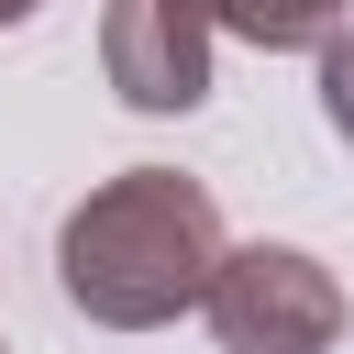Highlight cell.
Here are the masks:
<instances>
[{"label":"cell","mask_w":354,"mask_h":354,"mask_svg":"<svg viewBox=\"0 0 354 354\" xmlns=\"http://www.w3.org/2000/svg\"><path fill=\"white\" fill-rule=\"evenodd\" d=\"M100 66L133 111H199L210 100V22L177 11V0H111Z\"/></svg>","instance_id":"3"},{"label":"cell","mask_w":354,"mask_h":354,"mask_svg":"<svg viewBox=\"0 0 354 354\" xmlns=\"http://www.w3.org/2000/svg\"><path fill=\"white\" fill-rule=\"evenodd\" d=\"M321 122H332V133L354 144V22H343V33L321 44Z\"/></svg>","instance_id":"5"},{"label":"cell","mask_w":354,"mask_h":354,"mask_svg":"<svg viewBox=\"0 0 354 354\" xmlns=\"http://www.w3.org/2000/svg\"><path fill=\"white\" fill-rule=\"evenodd\" d=\"M221 199L199 188V177H177V166H122V177H100L77 210H66V232H55V288H66V310H88V321H111V332H155V321H177V310H199L210 299V277H221Z\"/></svg>","instance_id":"1"},{"label":"cell","mask_w":354,"mask_h":354,"mask_svg":"<svg viewBox=\"0 0 354 354\" xmlns=\"http://www.w3.org/2000/svg\"><path fill=\"white\" fill-rule=\"evenodd\" d=\"M199 310H210L221 354H332L343 343V288L299 243H232Z\"/></svg>","instance_id":"2"},{"label":"cell","mask_w":354,"mask_h":354,"mask_svg":"<svg viewBox=\"0 0 354 354\" xmlns=\"http://www.w3.org/2000/svg\"><path fill=\"white\" fill-rule=\"evenodd\" d=\"M177 11H199L210 33H243V44H332L343 33V0H177Z\"/></svg>","instance_id":"4"},{"label":"cell","mask_w":354,"mask_h":354,"mask_svg":"<svg viewBox=\"0 0 354 354\" xmlns=\"http://www.w3.org/2000/svg\"><path fill=\"white\" fill-rule=\"evenodd\" d=\"M33 11H44V0H0V22H33Z\"/></svg>","instance_id":"6"}]
</instances>
